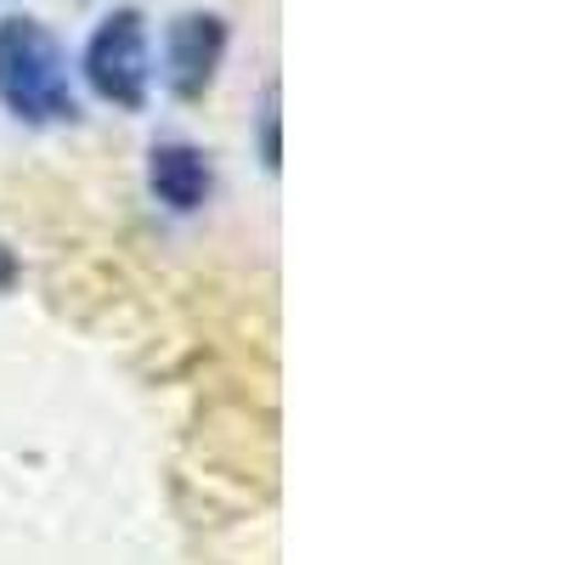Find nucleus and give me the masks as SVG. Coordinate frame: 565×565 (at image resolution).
<instances>
[{
  "instance_id": "nucleus-1",
  "label": "nucleus",
  "mask_w": 565,
  "mask_h": 565,
  "mask_svg": "<svg viewBox=\"0 0 565 565\" xmlns=\"http://www.w3.org/2000/svg\"><path fill=\"white\" fill-rule=\"evenodd\" d=\"M0 108L23 125L79 119L68 52L40 18H0Z\"/></svg>"
},
{
  "instance_id": "nucleus-3",
  "label": "nucleus",
  "mask_w": 565,
  "mask_h": 565,
  "mask_svg": "<svg viewBox=\"0 0 565 565\" xmlns=\"http://www.w3.org/2000/svg\"><path fill=\"white\" fill-rule=\"evenodd\" d=\"M226 18L221 12H181L164 29V85L181 103H204V90L215 85L221 63H226Z\"/></svg>"
},
{
  "instance_id": "nucleus-5",
  "label": "nucleus",
  "mask_w": 565,
  "mask_h": 565,
  "mask_svg": "<svg viewBox=\"0 0 565 565\" xmlns=\"http://www.w3.org/2000/svg\"><path fill=\"white\" fill-rule=\"evenodd\" d=\"M260 159H266V170H277V85L260 103Z\"/></svg>"
},
{
  "instance_id": "nucleus-2",
  "label": "nucleus",
  "mask_w": 565,
  "mask_h": 565,
  "mask_svg": "<svg viewBox=\"0 0 565 565\" xmlns=\"http://www.w3.org/2000/svg\"><path fill=\"white\" fill-rule=\"evenodd\" d=\"M85 85L119 114H141L148 108V90H153V34H148V18L136 7H119L108 12L85 40Z\"/></svg>"
},
{
  "instance_id": "nucleus-6",
  "label": "nucleus",
  "mask_w": 565,
  "mask_h": 565,
  "mask_svg": "<svg viewBox=\"0 0 565 565\" xmlns=\"http://www.w3.org/2000/svg\"><path fill=\"white\" fill-rule=\"evenodd\" d=\"M18 271H23V266H18V255H12L7 244H0V295H7L12 282H18Z\"/></svg>"
},
{
  "instance_id": "nucleus-4",
  "label": "nucleus",
  "mask_w": 565,
  "mask_h": 565,
  "mask_svg": "<svg viewBox=\"0 0 565 565\" xmlns=\"http://www.w3.org/2000/svg\"><path fill=\"white\" fill-rule=\"evenodd\" d=\"M148 186L153 199L175 215H193L215 199V164L204 148H193V141H153L148 153Z\"/></svg>"
}]
</instances>
